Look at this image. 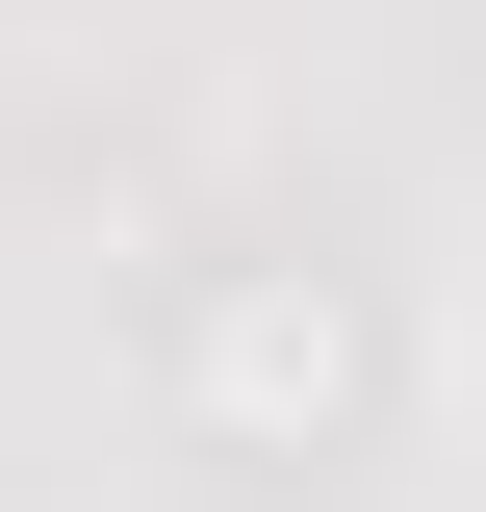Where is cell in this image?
<instances>
[{"instance_id":"obj_1","label":"cell","mask_w":486,"mask_h":512,"mask_svg":"<svg viewBox=\"0 0 486 512\" xmlns=\"http://www.w3.org/2000/svg\"><path fill=\"white\" fill-rule=\"evenodd\" d=\"M359 384V333L307 308V282H256V308H205V410H333Z\"/></svg>"}]
</instances>
